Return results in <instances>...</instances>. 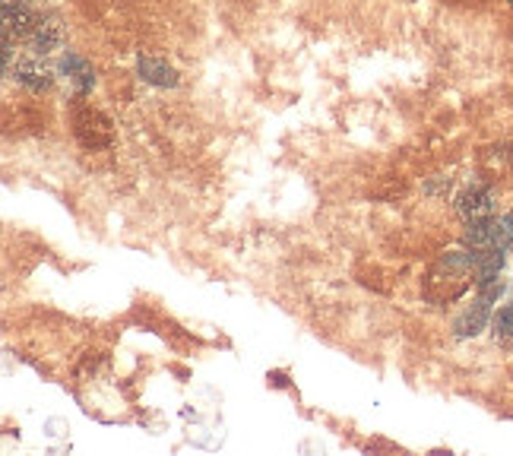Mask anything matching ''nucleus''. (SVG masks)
Masks as SVG:
<instances>
[{"instance_id": "nucleus-1", "label": "nucleus", "mask_w": 513, "mask_h": 456, "mask_svg": "<svg viewBox=\"0 0 513 456\" xmlns=\"http://www.w3.org/2000/svg\"><path fill=\"white\" fill-rule=\"evenodd\" d=\"M73 131H77V139L86 146V149H108L114 143V124L105 118L98 108H77L73 114Z\"/></svg>"}, {"instance_id": "nucleus-2", "label": "nucleus", "mask_w": 513, "mask_h": 456, "mask_svg": "<svg viewBox=\"0 0 513 456\" xmlns=\"http://www.w3.org/2000/svg\"><path fill=\"white\" fill-rule=\"evenodd\" d=\"M457 213L463 215V222H482V219H492L494 213V190L485 184H472L466 187L463 194L457 197Z\"/></svg>"}, {"instance_id": "nucleus-3", "label": "nucleus", "mask_w": 513, "mask_h": 456, "mask_svg": "<svg viewBox=\"0 0 513 456\" xmlns=\"http://www.w3.org/2000/svg\"><path fill=\"white\" fill-rule=\"evenodd\" d=\"M494 298H498V295L479 289V298L472 301V308H466V311L457 317V324H453V333H457L459 339H469V336H475V333L485 330L488 317H492V301H494Z\"/></svg>"}, {"instance_id": "nucleus-4", "label": "nucleus", "mask_w": 513, "mask_h": 456, "mask_svg": "<svg viewBox=\"0 0 513 456\" xmlns=\"http://www.w3.org/2000/svg\"><path fill=\"white\" fill-rule=\"evenodd\" d=\"M38 22V13L29 0H4V38H29Z\"/></svg>"}, {"instance_id": "nucleus-5", "label": "nucleus", "mask_w": 513, "mask_h": 456, "mask_svg": "<svg viewBox=\"0 0 513 456\" xmlns=\"http://www.w3.org/2000/svg\"><path fill=\"white\" fill-rule=\"evenodd\" d=\"M61 73L77 96H89L92 86H96V70H92V63L86 61V57H80L77 51H67V55L61 57Z\"/></svg>"}, {"instance_id": "nucleus-6", "label": "nucleus", "mask_w": 513, "mask_h": 456, "mask_svg": "<svg viewBox=\"0 0 513 456\" xmlns=\"http://www.w3.org/2000/svg\"><path fill=\"white\" fill-rule=\"evenodd\" d=\"M63 45V26L57 16H38V22H35V29L29 32V51H35V55H51V51H57Z\"/></svg>"}, {"instance_id": "nucleus-7", "label": "nucleus", "mask_w": 513, "mask_h": 456, "mask_svg": "<svg viewBox=\"0 0 513 456\" xmlns=\"http://www.w3.org/2000/svg\"><path fill=\"white\" fill-rule=\"evenodd\" d=\"M137 73H139V80H143V83L159 86V89H174V86L181 83L178 70H174L168 61L153 57V55H139L137 57Z\"/></svg>"}, {"instance_id": "nucleus-8", "label": "nucleus", "mask_w": 513, "mask_h": 456, "mask_svg": "<svg viewBox=\"0 0 513 456\" xmlns=\"http://www.w3.org/2000/svg\"><path fill=\"white\" fill-rule=\"evenodd\" d=\"M494 336L507 339V342L513 339V301L504 304V308H500V311L494 314Z\"/></svg>"}, {"instance_id": "nucleus-9", "label": "nucleus", "mask_w": 513, "mask_h": 456, "mask_svg": "<svg viewBox=\"0 0 513 456\" xmlns=\"http://www.w3.org/2000/svg\"><path fill=\"white\" fill-rule=\"evenodd\" d=\"M507 4H510V7H513V0H507Z\"/></svg>"}]
</instances>
